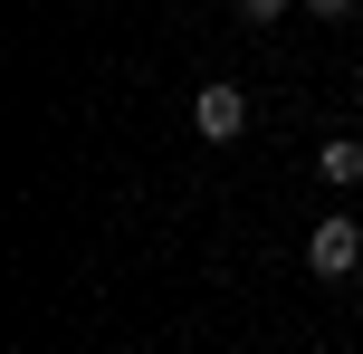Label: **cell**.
<instances>
[{
    "label": "cell",
    "instance_id": "obj_1",
    "mask_svg": "<svg viewBox=\"0 0 363 354\" xmlns=\"http://www.w3.org/2000/svg\"><path fill=\"white\" fill-rule=\"evenodd\" d=\"M306 268H315V278H354V268H363V221H354V211H325V221L306 230Z\"/></svg>",
    "mask_w": 363,
    "mask_h": 354
},
{
    "label": "cell",
    "instance_id": "obj_2",
    "mask_svg": "<svg viewBox=\"0 0 363 354\" xmlns=\"http://www.w3.org/2000/svg\"><path fill=\"white\" fill-rule=\"evenodd\" d=\"M191 134L201 144H239V134H249V96H239L230 77H211V87L191 96Z\"/></svg>",
    "mask_w": 363,
    "mask_h": 354
},
{
    "label": "cell",
    "instance_id": "obj_3",
    "mask_svg": "<svg viewBox=\"0 0 363 354\" xmlns=\"http://www.w3.org/2000/svg\"><path fill=\"white\" fill-rule=\"evenodd\" d=\"M315 172H325V182H363V144H354V134H335V144L315 153Z\"/></svg>",
    "mask_w": 363,
    "mask_h": 354
},
{
    "label": "cell",
    "instance_id": "obj_4",
    "mask_svg": "<svg viewBox=\"0 0 363 354\" xmlns=\"http://www.w3.org/2000/svg\"><path fill=\"white\" fill-rule=\"evenodd\" d=\"M239 19H249V29H268V19H287V0H239Z\"/></svg>",
    "mask_w": 363,
    "mask_h": 354
},
{
    "label": "cell",
    "instance_id": "obj_5",
    "mask_svg": "<svg viewBox=\"0 0 363 354\" xmlns=\"http://www.w3.org/2000/svg\"><path fill=\"white\" fill-rule=\"evenodd\" d=\"M306 10H315V19H354L363 0H306Z\"/></svg>",
    "mask_w": 363,
    "mask_h": 354
}]
</instances>
